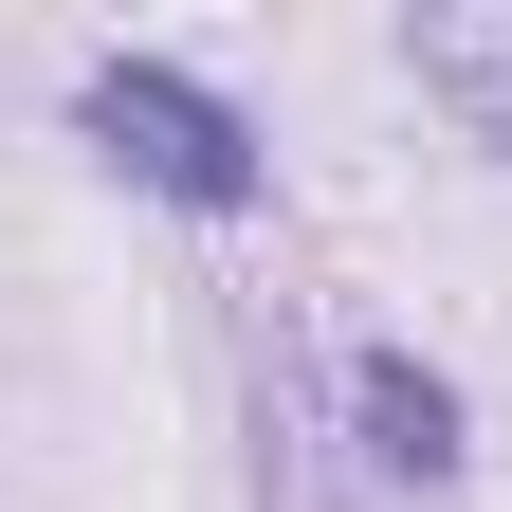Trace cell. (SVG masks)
Wrapping results in <instances>:
<instances>
[{"mask_svg": "<svg viewBox=\"0 0 512 512\" xmlns=\"http://www.w3.org/2000/svg\"><path fill=\"white\" fill-rule=\"evenodd\" d=\"M74 128L147 183V202H183V220H238V202H256V128H238L202 74H165V55H110V74L74 92Z\"/></svg>", "mask_w": 512, "mask_h": 512, "instance_id": "cell-1", "label": "cell"}, {"mask_svg": "<svg viewBox=\"0 0 512 512\" xmlns=\"http://www.w3.org/2000/svg\"><path fill=\"white\" fill-rule=\"evenodd\" d=\"M366 439H384V476H439L458 458V403H439L403 348H366Z\"/></svg>", "mask_w": 512, "mask_h": 512, "instance_id": "cell-2", "label": "cell"}, {"mask_svg": "<svg viewBox=\"0 0 512 512\" xmlns=\"http://www.w3.org/2000/svg\"><path fill=\"white\" fill-rule=\"evenodd\" d=\"M421 74H439V92H476V110H494V147H512V55H494V37H421Z\"/></svg>", "mask_w": 512, "mask_h": 512, "instance_id": "cell-3", "label": "cell"}]
</instances>
